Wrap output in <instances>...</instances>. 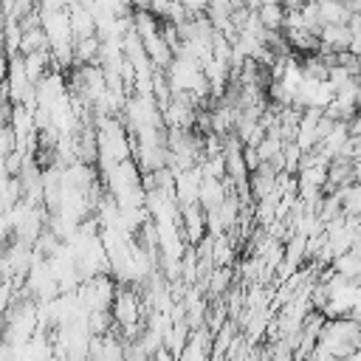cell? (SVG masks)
Here are the masks:
<instances>
[{"label":"cell","instance_id":"cell-5","mask_svg":"<svg viewBox=\"0 0 361 361\" xmlns=\"http://www.w3.org/2000/svg\"><path fill=\"white\" fill-rule=\"evenodd\" d=\"M68 14H71V28H73V37L76 39H85V37H93L96 34V17H93V11L90 8H85V6H71L68 8Z\"/></svg>","mask_w":361,"mask_h":361},{"label":"cell","instance_id":"cell-9","mask_svg":"<svg viewBox=\"0 0 361 361\" xmlns=\"http://www.w3.org/2000/svg\"><path fill=\"white\" fill-rule=\"evenodd\" d=\"M45 48H51V42H48V34H45L42 25L23 31V42H20V54L23 56L25 54H34V51H45Z\"/></svg>","mask_w":361,"mask_h":361},{"label":"cell","instance_id":"cell-4","mask_svg":"<svg viewBox=\"0 0 361 361\" xmlns=\"http://www.w3.org/2000/svg\"><path fill=\"white\" fill-rule=\"evenodd\" d=\"M23 65H25L28 79L37 85L42 76H48V73L54 71V56H51V48H45V51H34V54H25V56H23Z\"/></svg>","mask_w":361,"mask_h":361},{"label":"cell","instance_id":"cell-8","mask_svg":"<svg viewBox=\"0 0 361 361\" xmlns=\"http://www.w3.org/2000/svg\"><path fill=\"white\" fill-rule=\"evenodd\" d=\"M161 25H164V20H158L152 11H147V8H133V31H135L141 39H147V37H152V34H161Z\"/></svg>","mask_w":361,"mask_h":361},{"label":"cell","instance_id":"cell-10","mask_svg":"<svg viewBox=\"0 0 361 361\" xmlns=\"http://www.w3.org/2000/svg\"><path fill=\"white\" fill-rule=\"evenodd\" d=\"M333 130H336V121H333L330 116H322V118H319V124H316V147H319V144H322Z\"/></svg>","mask_w":361,"mask_h":361},{"label":"cell","instance_id":"cell-6","mask_svg":"<svg viewBox=\"0 0 361 361\" xmlns=\"http://www.w3.org/2000/svg\"><path fill=\"white\" fill-rule=\"evenodd\" d=\"M316 6H319L322 25H347L350 8L341 0H316Z\"/></svg>","mask_w":361,"mask_h":361},{"label":"cell","instance_id":"cell-13","mask_svg":"<svg viewBox=\"0 0 361 361\" xmlns=\"http://www.w3.org/2000/svg\"><path fill=\"white\" fill-rule=\"evenodd\" d=\"M358 79H361V56H358Z\"/></svg>","mask_w":361,"mask_h":361},{"label":"cell","instance_id":"cell-7","mask_svg":"<svg viewBox=\"0 0 361 361\" xmlns=\"http://www.w3.org/2000/svg\"><path fill=\"white\" fill-rule=\"evenodd\" d=\"M285 14L288 11H285L282 3H259V8H257V17H259V23H262L265 31H282Z\"/></svg>","mask_w":361,"mask_h":361},{"label":"cell","instance_id":"cell-1","mask_svg":"<svg viewBox=\"0 0 361 361\" xmlns=\"http://www.w3.org/2000/svg\"><path fill=\"white\" fill-rule=\"evenodd\" d=\"M180 209V231L186 245H197L206 237V212L200 203H189V206H178Z\"/></svg>","mask_w":361,"mask_h":361},{"label":"cell","instance_id":"cell-11","mask_svg":"<svg viewBox=\"0 0 361 361\" xmlns=\"http://www.w3.org/2000/svg\"><path fill=\"white\" fill-rule=\"evenodd\" d=\"M6 76H8V56H6V51H0V87H3Z\"/></svg>","mask_w":361,"mask_h":361},{"label":"cell","instance_id":"cell-2","mask_svg":"<svg viewBox=\"0 0 361 361\" xmlns=\"http://www.w3.org/2000/svg\"><path fill=\"white\" fill-rule=\"evenodd\" d=\"M42 17V28L48 34V42L51 45H59V42H73V28H71V14L68 8L62 11H48V14H39Z\"/></svg>","mask_w":361,"mask_h":361},{"label":"cell","instance_id":"cell-12","mask_svg":"<svg viewBox=\"0 0 361 361\" xmlns=\"http://www.w3.org/2000/svg\"><path fill=\"white\" fill-rule=\"evenodd\" d=\"M76 3H79V0H62V6H65V8H71V6H76Z\"/></svg>","mask_w":361,"mask_h":361},{"label":"cell","instance_id":"cell-3","mask_svg":"<svg viewBox=\"0 0 361 361\" xmlns=\"http://www.w3.org/2000/svg\"><path fill=\"white\" fill-rule=\"evenodd\" d=\"M319 42L324 51H333V54H344L350 51V42H353V34L347 25H324L319 31Z\"/></svg>","mask_w":361,"mask_h":361}]
</instances>
